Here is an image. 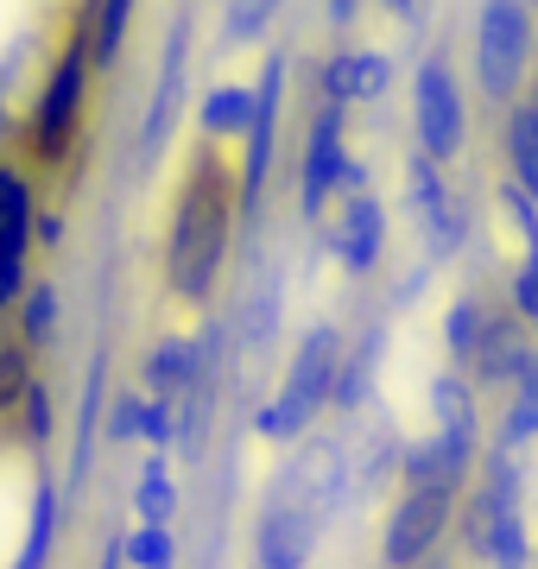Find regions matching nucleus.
Listing matches in <instances>:
<instances>
[{
  "instance_id": "f257e3e1",
  "label": "nucleus",
  "mask_w": 538,
  "mask_h": 569,
  "mask_svg": "<svg viewBox=\"0 0 538 569\" xmlns=\"http://www.w3.org/2000/svg\"><path fill=\"white\" fill-rule=\"evenodd\" d=\"M342 355H349V348H342V329L336 323L305 329V342H298V355H291V367H286V387H279V399H267V406L253 411V430H260L267 443H298V437L311 430L317 411L330 406Z\"/></svg>"
},
{
  "instance_id": "f03ea898",
  "label": "nucleus",
  "mask_w": 538,
  "mask_h": 569,
  "mask_svg": "<svg viewBox=\"0 0 538 569\" xmlns=\"http://www.w3.org/2000/svg\"><path fill=\"white\" fill-rule=\"evenodd\" d=\"M222 253H228V190L216 171H197L190 190L178 197V222H171V284H178V298L190 305H203L216 272H222Z\"/></svg>"
},
{
  "instance_id": "7ed1b4c3",
  "label": "nucleus",
  "mask_w": 538,
  "mask_h": 569,
  "mask_svg": "<svg viewBox=\"0 0 538 569\" xmlns=\"http://www.w3.org/2000/svg\"><path fill=\"white\" fill-rule=\"evenodd\" d=\"M538 51V26H532V0H481L476 20V82L495 108H514V96L526 89Z\"/></svg>"
},
{
  "instance_id": "20e7f679",
  "label": "nucleus",
  "mask_w": 538,
  "mask_h": 569,
  "mask_svg": "<svg viewBox=\"0 0 538 569\" xmlns=\"http://www.w3.org/2000/svg\"><path fill=\"white\" fill-rule=\"evenodd\" d=\"M412 127H418V146H425L437 164L462 159V146H469V108H462L456 70L444 58L418 63V77H412Z\"/></svg>"
},
{
  "instance_id": "39448f33",
  "label": "nucleus",
  "mask_w": 538,
  "mask_h": 569,
  "mask_svg": "<svg viewBox=\"0 0 538 569\" xmlns=\"http://www.w3.org/2000/svg\"><path fill=\"white\" fill-rule=\"evenodd\" d=\"M342 493H349V449L336 443V437H298L272 500H291V507L323 519V512L342 507Z\"/></svg>"
},
{
  "instance_id": "423d86ee",
  "label": "nucleus",
  "mask_w": 538,
  "mask_h": 569,
  "mask_svg": "<svg viewBox=\"0 0 538 569\" xmlns=\"http://www.w3.org/2000/svg\"><path fill=\"white\" fill-rule=\"evenodd\" d=\"M456 493L462 488H406L399 493L393 519H387V538H380V563L387 569H418L437 550L444 526L456 512Z\"/></svg>"
},
{
  "instance_id": "0eeeda50",
  "label": "nucleus",
  "mask_w": 538,
  "mask_h": 569,
  "mask_svg": "<svg viewBox=\"0 0 538 569\" xmlns=\"http://www.w3.org/2000/svg\"><path fill=\"white\" fill-rule=\"evenodd\" d=\"M349 140H342V102H323L317 108L311 133H305V171H298V203L305 216H323L330 197H342V178H349Z\"/></svg>"
},
{
  "instance_id": "6e6552de",
  "label": "nucleus",
  "mask_w": 538,
  "mask_h": 569,
  "mask_svg": "<svg viewBox=\"0 0 538 569\" xmlns=\"http://www.w3.org/2000/svg\"><path fill=\"white\" fill-rule=\"evenodd\" d=\"M406 197H412L418 222H425L431 253H437V260H450L456 247H462V234H469V216H462V203H456V190L444 183V164H437L425 146L406 159Z\"/></svg>"
},
{
  "instance_id": "1a4fd4ad",
  "label": "nucleus",
  "mask_w": 538,
  "mask_h": 569,
  "mask_svg": "<svg viewBox=\"0 0 538 569\" xmlns=\"http://www.w3.org/2000/svg\"><path fill=\"white\" fill-rule=\"evenodd\" d=\"M89 63H96V51L70 44L58 58V70H51V82H44V96H39V152L44 159H58L63 146H70V133H77V121H83Z\"/></svg>"
},
{
  "instance_id": "9d476101",
  "label": "nucleus",
  "mask_w": 538,
  "mask_h": 569,
  "mask_svg": "<svg viewBox=\"0 0 538 569\" xmlns=\"http://www.w3.org/2000/svg\"><path fill=\"white\" fill-rule=\"evenodd\" d=\"M476 468V430H431L399 443V481L406 488H462Z\"/></svg>"
},
{
  "instance_id": "9b49d317",
  "label": "nucleus",
  "mask_w": 538,
  "mask_h": 569,
  "mask_svg": "<svg viewBox=\"0 0 538 569\" xmlns=\"http://www.w3.org/2000/svg\"><path fill=\"white\" fill-rule=\"evenodd\" d=\"M532 323L519 317L514 305L507 310H488V329H481L476 355H469V373H476L481 387H519L526 380V367H532Z\"/></svg>"
},
{
  "instance_id": "f8f14e48",
  "label": "nucleus",
  "mask_w": 538,
  "mask_h": 569,
  "mask_svg": "<svg viewBox=\"0 0 538 569\" xmlns=\"http://www.w3.org/2000/svg\"><path fill=\"white\" fill-rule=\"evenodd\" d=\"M260 108H253V127H248V159H241V203H260L267 190V171H272V146H279V102H286V58L272 51L267 70H260Z\"/></svg>"
},
{
  "instance_id": "ddd939ff",
  "label": "nucleus",
  "mask_w": 538,
  "mask_h": 569,
  "mask_svg": "<svg viewBox=\"0 0 538 569\" xmlns=\"http://www.w3.org/2000/svg\"><path fill=\"white\" fill-rule=\"evenodd\" d=\"M317 512L291 507V500H267L260 526H253V550H260V569H311L317 550Z\"/></svg>"
},
{
  "instance_id": "4468645a",
  "label": "nucleus",
  "mask_w": 538,
  "mask_h": 569,
  "mask_svg": "<svg viewBox=\"0 0 538 569\" xmlns=\"http://www.w3.org/2000/svg\"><path fill=\"white\" fill-rule=\"evenodd\" d=\"M330 247H336V260L349 266V272H373V266L387 260V209H380V197H368V190L342 197V216H336V228H330Z\"/></svg>"
},
{
  "instance_id": "2eb2a0df",
  "label": "nucleus",
  "mask_w": 538,
  "mask_h": 569,
  "mask_svg": "<svg viewBox=\"0 0 538 569\" xmlns=\"http://www.w3.org/2000/svg\"><path fill=\"white\" fill-rule=\"evenodd\" d=\"M323 102H342V108H361V102H380L387 89H393V58L387 51H336L323 63Z\"/></svg>"
},
{
  "instance_id": "dca6fc26",
  "label": "nucleus",
  "mask_w": 538,
  "mask_h": 569,
  "mask_svg": "<svg viewBox=\"0 0 538 569\" xmlns=\"http://www.w3.org/2000/svg\"><path fill=\"white\" fill-rule=\"evenodd\" d=\"M185 77H190V20L171 26L166 39V63H159V82H152V108H146V152H159L171 140V121L185 108Z\"/></svg>"
},
{
  "instance_id": "f3484780",
  "label": "nucleus",
  "mask_w": 538,
  "mask_h": 569,
  "mask_svg": "<svg viewBox=\"0 0 538 569\" xmlns=\"http://www.w3.org/2000/svg\"><path fill=\"white\" fill-rule=\"evenodd\" d=\"M26 241H32V190L13 171H0V310H7V298H20Z\"/></svg>"
},
{
  "instance_id": "a211bd4d",
  "label": "nucleus",
  "mask_w": 538,
  "mask_h": 569,
  "mask_svg": "<svg viewBox=\"0 0 538 569\" xmlns=\"http://www.w3.org/2000/svg\"><path fill=\"white\" fill-rule=\"evenodd\" d=\"M380 355H387V336L380 329H368L361 342L342 355V373H336V392H330V406L336 411H361L373 399V380H380Z\"/></svg>"
},
{
  "instance_id": "6ab92c4d",
  "label": "nucleus",
  "mask_w": 538,
  "mask_h": 569,
  "mask_svg": "<svg viewBox=\"0 0 538 569\" xmlns=\"http://www.w3.org/2000/svg\"><path fill=\"white\" fill-rule=\"evenodd\" d=\"M253 108H260V89H241V82H216L197 108V121H203L209 140H248L253 127Z\"/></svg>"
},
{
  "instance_id": "aec40b11",
  "label": "nucleus",
  "mask_w": 538,
  "mask_h": 569,
  "mask_svg": "<svg viewBox=\"0 0 538 569\" xmlns=\"http://www.w3.org/2000/svg\"><path fill=\"white\" fill-rule=\"evenodd\" d=\"M203 373V342H185V336H171L146 355V387L159 392V399H185L190 380Z\"/></svg>"
},
{
  "instance_id": "412c9836",
  "label": "nucleus",
  "mask_w": 538,
  "mask_h": 569,
  "mask_svg": "<svg viewBox=\"0 0 538 569\" xmlns=\"http://www.w3.org/2000/svg\"><path fill=\"white\" fill-rule=\"evenodd\" d=\"M507 507H519V500L500 493L495 481H481L476 493H462V550L469 557H495V531L507 519Z\"/></svg>"
},
{
  "instance_id": "4be33fe9",
  "label": "nucleus",
  "mask_w": 538,
  "mask_h": 569,
  "mask_svg": "<svg viewBox=\"0 0 538 569\" xmlns=\"http://www.w3.org/2000/svg\"><path fill=\"white\" fill-rule=\"evenodd\" d=\"M500 146H507V171H514L526 190L538 197V108L519 102L507 108V127H500Z\"/></svg>"
},
{
  "instance_id": "5701e85b",
  "label": "nucleus",
  "mask_w": 538,
  "mask_h": 569,
  "mask_svg": "<svg viewBox=\"0 0 538 569\" xmlns=\"http://www.w3.org/2000/svg\"><path fill=\"white\" fill-rule=\"evenodd\" d=\"M51 531H58V488L39 475V481H32V526H26V545H20V557H13V569H44Z\"/></svg>"
},
{
  "instance_id": "b1692460",
  "label": "nucleus",
  "mask_w": 538,
  "mask_h": 569,
  "mask_svg": "<svg viewBox=\"0 0 538 569\" xmlns=\"http://www.w3.org/2000/svg\"><path fill=\"white\" fill-rule=\"evenodd\" d=\"M133 512H140V519H152V526H171V512H178V488H171L166 449H152V462H146L140 488H133Z\"/></svg>"
},
{
  "instance_id": "393cba45",
  "label": "nucleus",
  "mask_w": 538,
  "mask_h": 569,
  "mask_svg": "<svg viewBox=\"0 0 538 569\" xmlns=\"http://www.w3.org/2000/svg\"><path fill=\"white\" fill-rule=\"evenodd\" d=\"M431 418L437 430H476V387L462 373H437L431 380Z\"/></svg>"
},
{
  "instance_id": "a878e982",
  "label": "nucleus",
  "mask_w": 538,
  "mask_h": 569,
  "mask_svg": "<svg viewBox=\"0 0 538 569\" xmlns=\"http://www.w3.org/2000/svg\"><path fill=\"white\" fill-rule=\"evenodd\" d=\"M121 550L133 569H178V538H171V526H152V519H140L127 531Z\"/></svg>"
},
{
  "instance_id": "bb28decb",
  "label": "nucleus",
  "mask_w": 538,
  "mask_h": 569,
  "mask_svg": "<svg viewBox=\"0 0 538 569\" xmlns=\"http://www.w3.org/2000/svg\"><path fill=\"white\" fill-rule=\"evenodd\" d=\"M538 437V355L532 367H526V380L514 387V406H507V418H500V443H532Z\"/></svg>"
},
{
  "instance_id": "cd10ccee",
  "label": "nucleus",
  "mask_w": 538,
  "mask_h": 569,
  "mask_svg": "<svg viewBox=\"0 0 538 569\" xmlns=\"http://www.w3.org/2000/svg\"><path fill=\"white\" fill-rule=\"evenodd\" d=\"M481 329H488L481 298H456V305L444 310V348H450V361H469V355H476Z\"/></svg>"
},
{
  "instance_id": "c85d7f7f",
  "label": "nucleus",
  "mask_w": 538,
  "mask_h": 569,
  "mask_svg": "<svg viewBox=\"0 0 538 569\" xmlns=\"http://www.w3.org/2000/svg\"><path fill=\"white\" fill-rule=\"evenodd\" d=\"M272 329H279V279H260L248 298V317H241V336H248V348L260 355V348L272 342Z\"/></svg>"
},
{
  "instance_id": "c756f323",
  "label": "nucleus",
  "mask_w": 538,
  "mask_h": 569,
  "mask_svg": "<svg viewBox=\"0 0 538 569\" xmlns=\"http://www.w3.org/2000/svg\"><path fill=\"white\" fill-rule=\"evenodd\" d=\"M286 0H228V13H222V39L228 44H248V39H260L272 26V13H279Z\"/></svg>"
},
{
  "instance_id": "7c9ffc66",
  "label": "nucleus",
  "mask_w": 538,
  "mask_h": 569,
  "mask_svg": "<svg viewBox=\"0 0 538 569\" xmlns=\"http://www.w3.org/2000/svg\"><path fill=\"white\" fill-rule=\"evenodd\" d=\"M146 425H152V399H146V392H121L114 411H108V437H114V443H140Z\"/></svg>"
},
{
  "instance_id": "2f4dec72",
  "label": "nucleus",
  "mask_w": 538,
  "mask_h": 569,
  "mask_svg": "<svg viewBox=\"0 0 538 569\" xmlns=\"http://www.w3.org/2000/svg\"><path fill=\"white\" fill-rule=\"evenodd\" d=\"M526 557H532L526 519H519V507H507V519H500V531H495V557H488V563H495V569H526Z\"/></svg>"
},
{
  "instance_id": "473e14b6",
  "label": "nucleus",
  "mask_w": 538,
  "mask_h": 569,
  "mask_svg": "<svg viewBox=\"0 0 538 569\" xmlns=\"http://www.w3.org/2000/svg\"><path fill=\"white\" fill-rule=\"evenodd\" d=\"M127 20H133V0H102V20H96V63H114L127 39Z\"/></svg>"
},
{
  "instance_id": "72a5a7b5",
  "label": "nucleus",
  "mask_w": 538,
  "mask_h": 569,
  "mask_svg": "<svg viewBox=\"0 0 538 569\" xmlns=\"http://www.w3.org/2000/svg\"><path fill=\"white\" fill-rule=\"evenodd\" d=\"M51 323H58V291H51V284H32V291H26V342L32 348L51 342Z\"/></svg>"
},
{
  "instance_id": "f704fd0d",
  "label": "nucleus",
  "mask_w": 538,
  "mask_h": 569,
  "mask_svg": "<svg viewBox=\"0 0 538 569\" xmlns=\"http://www.w3.org/2000/svg\"><path fill=\"white\" fill-rule=\"evenodd\" d=\"M507 298H514V310L526 323H538V253H526V260L514 266V291H507Z\"/></svg>"
},
{
  "instance_id": "c9c22d12",
  "label": "nucleus",
  "mask_w": 538,
  "mask_h": 569,
  "mask_svg": "<svg viewBox=\"0 0 538 569\" xmlns=\"http://www.w3.org/2000/svg\"><path fill=\"white\" fill-rule=\"evenodd\" d=\"M26 430H32V443H44V430H51V392L44 387H26Z\"/></svg>"
},
{
  "instance_id": "e433bc0d",
  "label": "nucleus",
  "mask_w": 538,
  "mask_h": 569,
  "mask_svg": "<svg viewBox=\"0 0 538 569\" xmlns=\"http://www.w3.org/2000/svg\"><path fill=\"white\" fill-rule=\"evenodd\" d=\"M355 13H361V0H330V20H336V26H349Z\"/></svg>"
},
{
  "instance_id": "4c0bfd02",
  "label": "nucleus",
  "mask_w": 538,
  "mask_h": 569,
  "mask_svg": "<svg viewBox=\"0 0 538 569\" xmlns=\"http://www.w3.org/2000/svg\"><path fill=\"white\" fill-rule=\"evenodd\" d=\"M121 563H127V550H121V545H108V550H102V569H121Z\"/></svg>"
},
{
  "instance_id": "58836bf2",
  "label": "nucleus",
  "mask_w": 538,
  "mask_h": 569,
  "mask_svg": "<svg viewBox=\"0 0 538 569\" xmlns=\"http://www.w3.org/2000/svg\"><path fill=\"white\" fill-rule=\"evenodd\" d=\"M380 7H393V13H412V0H380Z\"/></svg>"
},
{
  "instance_id": "ea45409f",
  "label": "nucleus",
  "mask_w": 538,
  "mask_h": 569,
  "mask_svg": "<svg viewBox=\"0 0 538 569\" xmlns=\"http://www.w3.org/2000/svg\"><path fill=\"white\" fill-rule=\"evenodd\" d=\"M532 108H538V96H532Z\"/></svg>"
},
{
  "instance_id": "a19ab883",
  "label": "nucleus",
  "mask_w": 538,
  "mask_h": 569,
  "mask_svg": "<svg viewBox=\"0 0 538 569\" xmlns=\"http://www.w3.org/2000/svg\"><path fill=\"white\" fill-rule=\"evenodd\" d=\"M532 7H538V0H532Z\"/></svg>"
}]
</instances>
